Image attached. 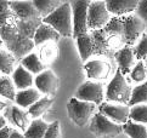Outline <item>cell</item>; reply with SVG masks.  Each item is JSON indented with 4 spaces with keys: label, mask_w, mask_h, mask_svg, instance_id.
Here are the masks:
<instances>
[{
    "label": "cell",
    "mask_w": 147,
    "mask_h": 138,
    "mask_svg": "<svg viewBox=\"0 0 147 138\" xmlns=\"http://www.w3.org/2000/svg\"><path fill=\"white\" fill-rule=\"evenodd\" d=\"M146 24L138 15H128L123 17H113L103 29L109 34L117 35L123 40L125 46L134 45L144 34Z\"/></svg>",
    "instance_id": "obj_1"
},
{
    "label": "cell",
    "mask_w": 147,
    "mask_h": 138,
    "mask_svg": "<svg viewBox=\"0 0 147 138\" xmlns=\"http://www.w3.org/2000/svg\"><path fill=\"white\" fill-rule=\"evenodd\" d=\"M0 36L5 44L9 45V49L17 57H22L34 47V40L21 33L17 28V24H11L0 28Z\"/></svg>",
    "instance_id": "obj_2"
},
{
    "label": "cell",
    "mask_w": 147,
    "mask_h": 138,
    "mask_svg": "<svg viewBox=\"0 0 147 138\" xmlns=\"http://www.w3.org/2000/svg\"><path fill=\"white\" fill-rule=\"evenodd\" d=\"M41 22L51 25L61 36H66V38L73 36L72 4L69 1H65L56 11L41 19Z\"/></svg>",
    "instance_id": "obj_3"
},
{
    "label": "cell",
    "mask_w": 147,
    "mask_h": 138,
    "mask_svg": "<svg viewBox=\"0 0 147 138\" xmlns=\"http://www.w3.org/2000/svg\"><path fill=\"white\" fill-rule=\"evenodd\" d=\"M131 93H133V88L128 84L125 75H123V73L118 68L113 79L109 81L107 86L106 99L109 100V102H117L120 104L128 105L131 98Z\"/></svg>",
    "instance_id": "obj_4"
},
{
    "label": "cell",
    "mask_w": 147,
    "mask_h": 138,
    "mask_svg": "<svg viewBox=\"0 0 147 138\" xmlns=\"http://www.w3.org/2000/svg\"><path fill=\"white\" fill-rule=\"evenodd\" d=\"M97 105L95 103L84 102L79 100L76 97L71 98L67 103V111L69 119L78 126H85L88 123H90L94 115L97 113Z\"/></svg>",
    "instance_id": "obj_5"
},
{
    "label": "cell",
    "mask_w": 147,
    "mask_h": 138,
    "mask_svg": "<svg viewBox=\"0 0 147 138\" xmlns=\"http://www.w3.org/2000/svg\"><path fill=\"white\" fill-rule=\"evenodd\" d=\"M90 123V131L97 138H114L123 132V125L109 120L100 111L94 115Z\"/></svg>",
    "instance_id": "obj_6"
},
{
    "label": "cell",
    "mask_w": 147,
    "mask_h": 138,
    "mask_svg": "<svg viewBox=\"0 0 147 138\" xmlns=\"http://www.w3.org/2000/svg\"><path fill=\"white\" fill-rule=\"evenodd\" d=\"M89 0H76L72 1L73 13V36L79 38L88 34V10L90 6Z\"/></svg>",
    "instance_id": "obj_7"
},
{
    "label": "cell",
    "mask_w": 147,
    "mask_h": 138,
    "mask_svg": "<svg viewBox=\"0 0 147 138\" xmlns=\"http://www.w3.org/2000/svg\"><path fill=\"white\" fill-rule=\"evenodd\" d=\"M111 21L106 1H91L88 10V28L92 30L103 29Z\"/></svg>",
    "instance_id": "obj_8"
},
{
    "label": "cell",
    "mask_w": 147,
    "mask_h": 138,
    "mask_svg": "<svg viewBox=\"0 0 147 138\" xmlns=\"http://www.w3.org/2000/svg\"><path fill=\"white\" fill-rule=\"evenodd\" d=\"M94 46H95V54L103 55L108 54L115 49H119L122 45H124L123 40L117 35L109 34L105 29L94 30L91 33ZM122 49V47H120Z\"/></svg>",
    "instance_id": "obj_9"
},
{
    "label": "cell",
    "mask_w": 147,
    "mask_h": 138,
    "mask_svg": "<svg viewBox=\"0 0 147 138\" xmlns=\"http://www.w3.org/2000/svg\"><path fill=\"white\" fill-rule=\"evenodd\" d=\"M74 97L79 100L95 103L96 105H100L103 103V98H105L103 85L97 81H91V80L85 81L78 87Z\"/></svg>",
    "instance_id": "obj_10"
},
{
    "label": "cell",
    "mask_w": 147,
    "mask_h": 138,
    "mask_svg": "<svg viewBox=\"0 0 147 138\" xmlns=\"http://www.w3.org/2000/svg\"><path fill=\"white\" fill-rule=\"evenodd\" d=\"M98 111L109 120L114 121L119 125H124L129 121L130 107L125 104H113V103H102L98 105Z\"/></svg>",
    "instance_id": "obj_11"
},
{
    "label": "cell",
    "mask_w": 147,
    "mask_h": 138,
    "mask_svg": "<svg viewBox=\"0 0 147 138\" xmlns=\"http://www.w3.org/2000/svg\"><path fill=\"white\" fill-rule=\"evenodd\" d=\"M59 78L50 69H46L41 74L36 75V78L34 79V85L36 86V90L46 94L56 92V90L59 88Z\"/></svg>",
    "instance_id": "obj_12"
},
{
    "label": "cell",
    "mask_w": 147,
    "mask_h": 138,
    "mask_svg": "<svg viewBox=\"0 0 147 138\" xmlns=\"http://www.w3.org/2000/svg\"><path fill=\"white\" fill-rule=\"evenodd\" d=\"M114 58L118 63V67L120 69V72L123 73V75L125 74H130L133 68L136 64V55L135 50L131 46H124L122 49H119L118 51H115Z\"/></svg>",
    "instance_id": "obj_13"
},
{
    "label": "cell",
    "mask_w": 147,
    "mask_h": 138,
    "mask_svg": "<svg viewBox=\"0 0 147 138\" xmlns=\"http://www.w3.org/2000/svg\"><path fill=\"white\" fill-rule=\"evenodd\" d=\"M86 75L91 80H105L111 73V64L102 60H92L84 64Z\"/></svg>",
    "instance_id": "obj_14"
},
{
    "label": "cell",
    "mask_w": 147,
    "mask_h": 138,
    "mask_svg": "<svg viewBox=\"0 0 147 138\" xmlns=\"http://www.w3.org/2000/svg\"><path fill=\"white\" fill-rule=\"evenodd\" d=\"M139 0H107L106 6L108 12L114 17H123L136 11Z\"/></svg>",
    "instance_id": "obj_15"
},
{
    "label": "cell",
    "mask_w": 147,
    "mask_h": 138,
    "mask_svg": "<svg viewBox=\"0 0 147 138\" xmlns=\"http://www.w3.org/2000/svg\"><path fill=\"white\" fill-rule=\"evenodd\" d=\"M10 9L16 13L20 21H33L40 17L33 1H10Z\"/></svg>",
    "instance_id": "obj_16"
},
{
    "label": "cell",
    "mask_w": 147,
    "mask_h": 138,
    "mask_svg": "<svg viewBox=\"0 0 147 138\" xmlns=\"http://www.w3.org/2000/svg\"><path fill=\"white\" fill-rule=\"evenodd\" d=\"M5 118L24 132L27 131L28 126L32 123V121H29V114L23 109H21L18 105H13V107L7 108L6 113H5Z\"/></svg>",
    "instance_id": "obj_17"
},
{
    "label": "cell",
    "mask_w": 147,
    "mask_h": 138,
    "mask_svg": "<svg viewBox=\"0 0 147 138\" xmlns=\"http://www.w3.org/2000/svg\"><path fill=\"white\" fill-rule=\"evenodd\" d=\"M61 35L49 24L41 22V24L36 29L34 34V45H43L46 42H57L60 40Z\"/></svg>",
    "instance_id": "obj_18"
},
{
    "label": "cell",
    "mask_w": 147,
    "mask_h": 138,
    "mask_svg": "<svg viewBox=\"0 0 147 138\" xmlns=\"http://www.w3.org/2000/svg\"><path fill=\"white\" fill-rule=\"evenodd\" d=\"M12 81L18 90L23 91V90L30 88V86L34 82L33 75L30 74L23 66H18L12 74Z\"/></svg>",
    "instance_id": "obj_19"
},
{
    "label": "cell",
    "mask_w": 147,
    "mask_h": 138,
    "mask_svg": "<svg viewBox=\"0 0 147 138\" xmlns=\"http://www.w3.org/2000/svg\"><path fill=\"white\" fill-rule=\"evenodd\" d=\"M41 98V94L36 88H27L23 91H20L16 94V100L18 107L21 108H29L34 103H36Z\"/></svg>",
    "instance_id": "obj_20"
},
{
    "label": "cell",
    "mask_w": 147,
    "mask_h": 138,
    "mask_svg": "<svg viewBox=\"0 0 147 138\" xmlns=\"http://www.w3.org/2000/svg\"><path fill=\"white\" fill-rule=\"evenodd\" d=\"M77 45L79 50L80 58L83 62H86L92 54H95V46H94V40L91 34H85L83 36L77 38Z\"/></svg>",
    "instance_id": "obj_21"
},
{
    "label": "cell",
    "mask_w": 147,
    "mask_h": 138,
    "mask_svg": "<svg viewBox=\"0 0 147 138\" xmlns=\"http://www.w3.org/2000/svg\"><path fill=\"white\" fill-rule=\"evenodd\" d=\"M21 66H23L30 74H38V75L46 70V66L40 61L36 54H29L23 57L21 61Z\"/></svg>",
    "instance_id": "obj_22"
},
{
    "label": "cell",
    "mask_w": 147,
    "mask_h": 138,
    "mask_svg": "<svg viewBox=\"0 0 147 138\" xmlns=\"http://www.w3.org/2000/svg\"><path fill=\"white\" fill-rule=\"evenodd\" d=\"M52 103H54V99L48 97V96H45L43 98H40L38 102L34 103L32 107H29L28 108V114L30 118H33L34 120L35 119H39L41 115H43L44 113H46L50 108H51V105Z\"/></svg>",
    "instance_id": "obj_23"
},
{
    "label": "cell",
    "mask_w": 147,
    "mask_h": 138,
    "mask_svg": "<svg viewBox=\"0 0 147 138\" xmlns=\"http://www.w3.org/2000/svg\"><path fill=\"white\" fill-rule=\"evenodd\" d=\"M33 4L40 16H43V18H45L54 11H56L63 3L60 0H34Z\"/></svg>",
    "instance_id": "obj_24"
},
{
    "label": "cell",
    "mask_w": 147,
    "mask_h": 138,
    "mask_svg": "<svg viewBox=\"0 0 147 138\" xmlns=\"http://www.w3.org/2000/svg\"><path fill=\"white\" fill-rule=\"evenodd\" d=\"M57 56H59V47H57L56 42H46L40 47L39 58L45 66L51 64L57 58Z\"/></svg>",
    "instance_id": "obj_25"
},
{
    "label": "cell",
    "mask_w": 147,
    "mask_h": 138,
    "mask_svg": "<svg viewBox=\"0 0 147 138\" xmlns=\"http://www.w3.org/2000/svg\"><path fill=\"white\" fill-rule=\"evenodd\" d=\"M48 129L49 124H46L41 119H35L28 126L27 131L24 132V136L26 138H44Z\"/></svg>",
    "instance_id": "obj_26"
},
{
    "label": "cell",
    "mask_w": 147,
    "mask_h": 138,
    "mask_svg": "<svg viewBox=\"0 0 147 138\" xmlns=\"http://www.w3.org/2000/svg\"><path fill=\"white\" fill-rule=\"evenodd\" d=\"M123 132L127 133L130 138H147L146 125L135 123L133 120H129L127 124L123 125Z\"/></svg>",
    "instance_id": "obj_27"
},
{
    "label": "cell",
    "mask_w": 147,
    "mask_h": 138,
    "mask_svg": "<svg viewBox=\"0 0 147 138\" xmlns=\"http://www.w3.org/2000/svg\"><path fill=\"white\" fill-rule=\"evenodd\" d=\"M139 104H147V80L144 84H140L133 88L131 98L128 103L129 107H134V105Z\"/></svg>",
    "instance_id": "obj_28"
},
{
    "label": "cell",
    "mask_w": 147,
    "mask_h": 138,
    "mask_svg": "<svg viewBox=\"0 0 147 138\" xmlns=\"http://www.w3.org/2000/svg\"><path fill=\"white\" fill-rule=\"evenodd\" d=\"M16 86L12 79L9 76L0 78V96L7 98L9 100H16Z\"/></svg>",
    "instance_id": "obj_29"
},
{
    "label": "cell",
    "mask_w": 147,
    "mask_h": 138,
    "mask_svg": "<svg viewBox=\"0 0 147 138\" xmlns=\"http://www.w3.org/2000/svg\"><path fill=\"white\" fill-rule=\"evenodd\" d=\"M15 62H16V58L13 55L7 51L0 50V72L3 74H6V76H9V74H13Z\"/></svg>",
    "instance_id": "obj_30"
},
{
    "label": "cell",
    "mask_w": 147,
    "mask_h": 138,
    "mask_svg": "<svg viewBox=\"0 0 147 138\" xmlns=\"http://www.w3.org/2000/svg\"><path fill=\"white\" fill-rule=\"evenodd\" d=\"M129 120H133L139 124H147V104H139L130 108Z\"/></svg>",
    "instance_id": "obj_31"
},
{
    "label": "cell",
    "mask_w": 147,
    "mask_h": 138,
    "mask_svg": "<svg viewBox=\"0 0 147 138\" xmlns=\"http://www.w3.org/2000/svg\"><path fill=\"white\" fill-rule=\"evenodd\" d=\"M131 80H134L135 82H145L147 79V69L144 61H139L133 68V70L130 73Z\"/></svg>",
    "instance_id": "obj_32"
},
{
    "label": "cell",
    "mask_w": 147,
    "mask_h": 138,
    "mask_svg": "<svg viewBox=\"0 0 147 138\" xmlns=\"http://www.w3.org/2000/svg\"><path fill=\"white\" fill-rule=\"evenodd\" d=\"M134 50H135L136 60L144 61L147 58V34L146 33H144L141 35V38L139 39L138 44L135 45Z\"/></svg>",
    "instance_id": "obj_33"
},
{
    "label": "cell",
    "mask_w": 147,
    "mask_h": 138,
    "mask_svg": "<svg viewBox=\"0 0 147 138\" xmlns=\"http://www.w3.org/2000/svg\"><path fill=\"white\" fill-rule=\"evenodd\" d=\"M18 21L20 19L17 18L16 13L10 9L0 15V28H4V27H6V25H11V24H16Z\"/></svg>",
    "instance_id": "obj_34"
},
{
    "label": "cell",
    "mask_w": 147,
    "mask_h": 138,
    "mask_svg": "<svg viewBox=\"0 0 147 138\" xmlns=\"http://www.w3.org/2000/svg\"><path fill=\"white\" fill-rule=\"evenodd\" d=\"M44 138H62L61 125H60L59 120H56V121H54V123H51L49 125V129H48V131H46Z\"/></svg>",
    "instance_id": "obj_35"
},
{
    "label": "cell",
    "mask_w": 147,
    "mask_h": 138,
    "mask_svg": "<svg viewBox=\"0 0 147 138\" xmlns=\"http://www.w3.org/2000/svg\"><path fill=\"white\" fill-rule=\"evenodd\" d=\"M136 13L146 24L147 23V0H140L138 9H136Z\"/></svg>",
    "instance_id": "obj_36"
},
{
    "label": "cell",
    "mask_w": 147,
    "mask_h": 138,
    "mask_svg": "<svg viewBox=\"0 0 147 138\" xmlns=\"http://www.w3.org/2000/svg\"><path fill=\"white\" fill-rule=\"evenodd\" d=\"M11 132H12V129L10 126L4 127V129L0 130V138H10Z\"/></svg>",
    "instance_id": "obj_37"
},
{
    "label": "cell",
    "mask_w": 147,
    "mask_h": 138,
    "mask_svg": "<svg viewBox=\"0 0 147 138\" xmlns=\"http://www.w3.org/2000/svg\"><path fill=\"white\" fill-rule=\"evenodd\" d=\"M10 10V1H4V0H0V15L4 13L5 11Z\"/></svg>",
    "instance_id": "obj_38"
},
{
    "label": "cell",
    "mask_w": 147,
    "mask_h": 138,
    "mask_svg": "<svg viewBox=\"0 0 147 138\" xmlns=\"http://www.w3.org/2000/svg\"><path fill=\"white\" fill-rule=\"evenodd\" d=\"M10 138H26V136L22 135V133H20V132H17V130H12Z\"/></svg>",
    "instance_id": "obj_39"
},
{
    "label": "cell",
    "mask_w": 147,
    "mask_h": 138,
    "mask_svg": "<svg viewBox=\"0 0 147 138\" xmlns=\"http://www.w3.org/2000/svg\"><path fill=\"white\" fill-rule=\"evenodd\" d=\"M6 124H7V123H6V118L0 114V130L4 129V127H6V126H7Z\"/></svg>",
    "instance_id": "obj_40"
},
{
    "label": "cell",
    "mask_w": 147,
    "mask_h": 138,
    "mask_svg": "<svg viewBox=\"0 0 147 138\" xmlns=\"http://www.w3.org/2000/svg\"><path fill=\"white\" fill-rule=\"evenodd\" d=\"M6 107H7V104L5 103V102H3V100H0V111L4 110L5 108H6Z\"/></svg>",
    "instance_id": "obj_41"
},
{
    "label": "cell",
    "mask_w": 147,
    "mask_h": 138,
    "mask_svg": "<svg viewBox=\"0 0 147 138\" xmlns=\"http://www.w3.org/2000/svg\"><path fill=\"white\" fill-rule=\"evenodd\" d=\"M3 42H4V41H3V39H1V36H0V47L3 46Z\"/></svg>",
    "instance_id": "obj_42"
},
{
    "label": "cell",
    "mask_w": 147,
    "mask_h": 138,
    "mask_svg": "<svg viewBox=\"0 0 147 138\" xmlns=\"http://www.w3.org/2000/svg\"><path fill=\"white\" fill-rule=\"evenodd\" d=\"M145 66H146V69H147V58L145 60Z\"/></svg>",
    "instance_id": "obj_43"
},
{
    "label": "cell",
    "mask_w": 147,
    "mask_h": 138,
    "mask_svg": "<svg viewBox=\"0 0 147 138\" xmlns=\"http://www.w3.org/2000/svg\"><path fill=\"white\" fill-rule=\"evenodd\" d=\"M0 73H1V72H0Z\"/></svg>",
    "instance_id": "obj_44"
}]
</instances>
